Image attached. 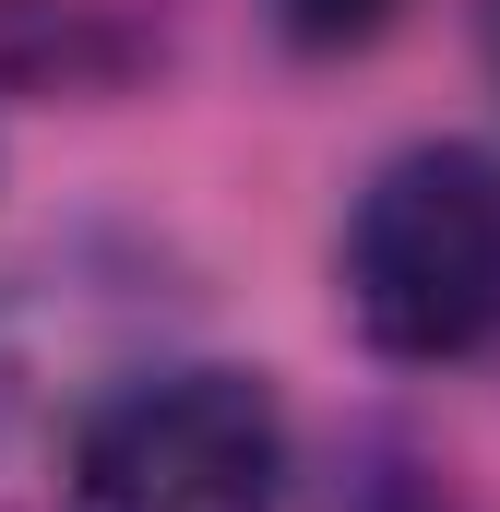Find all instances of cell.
Instances as JSON below:
<instances>
[{"label":"cell","instance_id":"1","mask_svg":"<svg viewBox=\"0 0 500 512\" xmlns=\"http://www.w3.org/2000/svg\"><path fill=\"white\" fill-rule=\"evenodd\" d=\"M334 286H346V322L405 370L500 346V155L489 143L381 155L334 239Z\"/></svg>","mask_w":500,"mask_h":512},{"label":"cell","instance_id":"2","mask_svg":"<svg viewBox=\"0 0 500 512\" xmlns=\"http://www.w3.org/2000/svg\"><path fill=\"white\" fill-rule=\"evenodd\" d=\"M286 501V405L262 370H155L120 382L60 465V512H274Z\"/></svg>","mask_w":500,"mask_h":512},{"label":"cell","instance_id":"3","mask_svg":"<svg viewBox=\"0 0 500 512\" xmlns=\"http://www.w3.org/2000/svg\"><path fill=\"white\" fill-rule=\"evenodd\" d=\"M334 512H465V501H453V489H441L417 453H370V465L334 489Z\"/></svg>","mask_w":500,"mask_h":512},{"label":"cell","instance_id":"4","mask_svg":"<svg viewBox=\"0 0 500 512\" xmlns=\"http://www.w3.org/2000/svg\"><path fill=\"white\" fill-rule=\"evenodd\" d=\"M274 12H286L298 48H358V36H381L405 0H274Z\"/></svg>","mask_w":500,"mask_h":512},{"label":"cell","instance_id":"5","mask_svg":"<svg viewBox=\"0 0 500 512\" xmlns=\"http://www.w3.org/2000/svg\"><path fill=\"white\" fill-rule=\"evenodd\" d=\"M0 512H12V358H0Z\"/></svg>","mask_w":500,"mask_h":512},{"label":"cell","instance_id":"6","mask_svg":"<svg viewBox=\"0 0 500 512\" xmlns=\"http://www.w3.org/2000/svg\"><path fill=\"white\" fill-rule=\"evenodd\" d=\"M489 60H500V0H489Z\"/></svg>","mask_w":500,"mask_h":512}]
</instances>
